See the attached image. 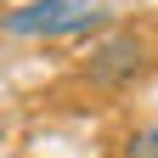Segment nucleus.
<instances>
[{
    "mask_svg": "<svg viewBox=\"0 0 158 158\" xmlns=\"http://www.w3.org/2000/svg\"><path fill=\"white\" fill-rule=\"evenodd\" d=\"M118 158H158V118L135 124V130L124 135V147H118Z\"/></svg>",
    "mask_w": 158,
    "mask_h": 158,
    "instance_id": "3",
    "label": "nucleus"
},
{
    "mask_svg": "<svg viewBox=\"0 0 158 158\" xmlns=\"http://www.w3.org/2000/svg\"><path fill=\"white\" fill-rule=\"evenodd\" d=\"M141 68H147V45L135 34H107V40H96L90 45V56H85V79L90 85H102V90H124L130 79H141Z\"/></svg>",
    "mask_w": 158,
    "mask_h": 158,
    "instance_id": "2",
    "label": "nucleus"
},
{
    "mask_svg": "<svg viewBox=\"0 0 158 158\" xmlns=\"http://www.w3.org/2000/svg\"><path fill=\"white\" fill-rule=\"evenodd\" d=\"M102 23L96 0H28V6L6 11L11 40H62V34H90Z\"/></svg>",
    "mask_w": 158,
    "mask_h": 158,
    "instance_id": "1",
    "label": "nucleus"
}]
</instances>
